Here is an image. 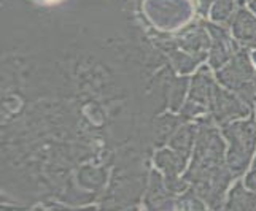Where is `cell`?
<instances>
[{
    "label": "cell",
    "mask_w": 256,
    "mask_h": 211,
    "mask_svg": "<svg viewBox=\"0 0 256 211\" xmlns=\"http://www.w3.org/2000/svg\"><path fill=\"white\" fill-rule=\"evenodd\" d=\"M145 11L154 27L172 30L191 16L188 0H146Z\"/></svg>",
    "instance_id": "cell-1"
},
{
    "label": "cell",
    "mask_w": 256,
    "mask_h": 211,
    "mask_svg": "<svg viewBox=\"0 0 256 211\" xmlns=\"http://www.w3.org/2000/svg\"><path fill=\"white\" fill-rule=\"evenodd\" d=\"M220 81L229 86L231 89L239 91L244 97L253 99L256 95V86H254V73L252 68V62L246 52L239 49L231 59V64L222 72H218Z\"/></svg>",
    "instance_id": "cell-2"
},
{
    "label": "cell",
    "mask_w": 256,
    "mask_h": 211,
    "mask_svg": "<svg viewBox=\"0 0 256 211\" xmlns=\"http://www.w3.org/2000/svg\"><path fill=\"white\" fill-rule=\"evenodd\" d=\"M226 137L231 140V154H229V164L232 169L242 170L248 162V157L253 151L254 138H256V126L253 121L239 122V124L228 126L224 129Z\"/></svg>",
    "instance_id": "cell-3"
},
{
    "label": "cell",
    "mask_w": 256,
    "mask_h": 211,
    "mask_svg": "<svg viewBox=\"0 0 256 211\" xmlns=\"http://www.w3.org/2000/svg\"><path fill=\"white\" fill-rule=\"evenodd\" d=\"M175 45L178 49H184L186 52H192L199 60L206 56L208 46V35H207V24L199 22L192 24L184 29L178 37L174 38Z\"/></svg>",
    "instance_id": "cell-4"
},
{
    "label": "cell",
    "mask_w": 256,
    "mask_h": 211,
    "mask_svg": "<svg viewBox=\"0 0 256 211\" xmlns=\"http://www.w3.org/2000/svg\"><path fill=\"white\" fill-rule=\"evenodd\" d=\"M207 30L210 32L212 38H214V48H212L210 62L214 67H222L226 60L232 59L234 54V43L231 37L226 33L223 27H218L215 24H207Z\"/></svg>",
    "instance_id": "cell-5"
},
{
    "label": "cell",
    "mask_w": 256,
    "mask_h": 211,
    "mask_svg": "<svg viewBox=\"0 0 256 211\" xmlns=\"http://www.w3.org/2000/svg\"><path fill=\"white\" fill-rule=\"evenodd\" d=\"M232 33L237 40L245 43V45L256 46V19L245 8H240L234 16Z\"/></svg>",
    "instance_id": "cell-6"
},
{
    "label": "cell",
    "mask_w": 256,
    "mask_h": 211,
    "mask_svg": "<svg viewBox=\"0 0 256 211\" xmlns=\"http://www.w3.org/2000/svg\"><path fill=\"white\" fill-rule=\"evenodd\" d=\"M215 100H214V107H215V114L218 121H223L224 118H231V116H239V114L246 113V108L237 102L234 97L228 95L226 92L220 91L215 87Z\"/></svg>",
    "instance_id": "cell-7"
},
{
    "label": "cell",
    "mask_w": 256,
    "mask_h": 211,
    "mask_svg": "<svg viewBox=\"0 0 256 211\" xmlns=\"http://www.w3.org/2000/svg\"><path fill=\"white\" fill-rule=\"evenodd\" d=\"M237 3L242 5V2H237V0H216L214 10H212V19L220 24H229L232 16H236L234 10Z\"/></svg>",
    "instance_id": "cell-8"
},
{
    "label": "cell",
    "mask_w": 256,
    "mask_h": 211,
    "mask_svg": "<svg viewBox=\"0 0 256 211\" xmlns=\"http://www.w3.org/2000/svg\"><path fill=\"white\" fill-rule=\"evenodd\" d=\"M212 3V0H199V10L202 14H207V10Z\"/></svg>",
    "instance_id": "cell-9"
},
{
    "label": "cell",
    "mask_w": 256,
    "mask_h": 211,
    "mask_svg": "<svg viewBox=\"0 0 256 211\" xmlns=\"http://www.w3.org/2000/svg\"><path fill=\"white\" fill-rule=\"evenodd\" d=\"M250 5H252V8H253V11L256 13V0H252V2H250Z\"/></svg>",
    "instance_id": "cell-10"
},
{
    "label": "cell",
    "mask_w": 256,
    "mask_h": 211,
    "mask_svg": "<svg viewBox=\"0 0 256 211\" xmlns=\"http://www.w3.org/2000/svg\"><path fill=\"white\" fill-rule=\"evenodd\" d=\"M253 59H254V62H256V51L253 52Z\"/></svg>",
    "instance_id": "cell-11"
}]
</instances>
